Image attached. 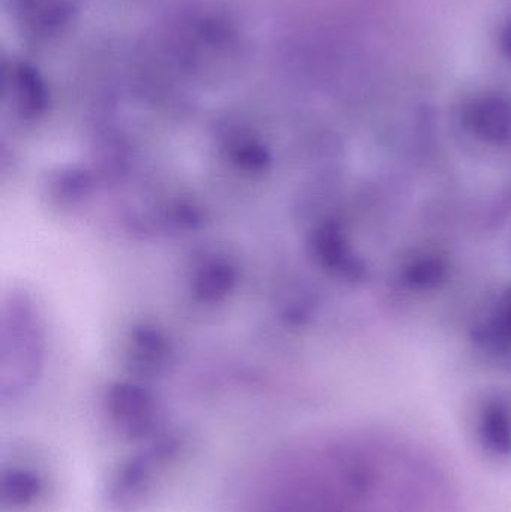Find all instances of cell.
<instances>
[{
  "label": "cell",
  "mask_w": 511,
  "mask_h": 512,
  "mask_svg": "<svg viewBox=\"0 0 511 512\" xmlns=\"http://www.w3.org/2000/svg\"><path fill=\"white\" fill-rule=\"evenodd\" d=\"M182 453L183 442L177 436L162 433L144 442L143 448L123 460L111 474L105 490L111 510L135 512L143 508Z\"/></svg>",
  "instance_id": "obj_1"
},
{
  "label": "cell",
  "mask_w": 511,
  "mask_h": 512,
  "mask_svg": "<svg viewBox=\"0 0 511 512\" xmlns=\"http://www.w3.org/2000/svg\"><path fill=\"white\" fill-rule=\"evenodd\" d=\"M47 481L38 469L29 465H11L0 474V504L3 510H30L44 499Z\"/></svg>",
  "instance_id": "obj_3"
},
{
  "label": "cell",
  "mask_w": 511,
  "mask_h": 512,
  "mask_svg": "<svg viewBox=\"0 0 511 512\" xmlns=\"http://www.w3.org/2000/svg\"><path fill=\"white\" fill-rule=\"evenodd\" d=\"M477 435L486 453L497 459L511 457V411L506 403H486L479 415Z\"/></svg>",
  "instance_id": "obj_4"
},
{
  "label": "cell",
  "mask_w": 511,
  "mask_h": 512,
  "mask_svg": "<svg viewBox=\"0 0 511 512\" xmlns=\"http://www.w3.org/2000/svg\"><path fill=\"white\" fill-rule=\"evenodd\" d=\"M114 427L132 441L149 442L161 436V409L147 391L131 385L114 388L108 397Z\"/></svg>",
  "instance_id": "obj_2"
}]
</instances>
